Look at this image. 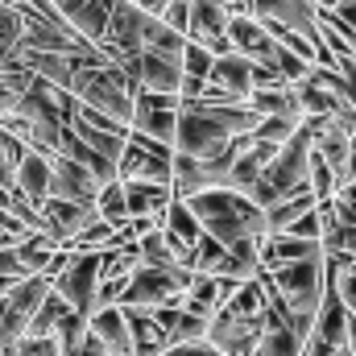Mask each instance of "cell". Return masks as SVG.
<instances>
[{"label":"cell","mask_w":356,"mask_h":356,"mask_svg":"<svg viewBox=\"0 0 356 356\" xmlns=\"http://www.w3.org/2000/svg\"><path fill=\"white\" fill-rule=\"evenodd\" d=\"M261 124V116L249 104H182L178 108V137H175V154L182 158H199V162H216L232 141L253 137Z\"/></svg>","instance_id":"cell-1"},{"label":"cell","mask_w":356,"mask_h":356,"mask_svg":"<svg viewBox=\"0 0 356 356\" xmlns=\"http://www.w3.org/2000/svg\"><path fill=\"white\" fill-rule=\"evenodd\" d=\"M266 277L269 298L282 307L286 315V327L307 344L311 332H315V319H319V307H323V286H327V253L323 257H311V261H294V266H282Z\"/></svg>","instance_id":"cell-2"},{"label":"cell","mask_w":356,"mask_h":356,"mask_svg":"<svg viewBox=\"0 0 356 356\" xmlns=\"http://www.w3.org/2000/svg\"><path fill=\"white\" fill-rule=\"evenodd\" d=\"M269 327V294H266V277L245 282L216 315L207 327V344L220 356H253V348L261 344Z\"/></svg>","instance_id":"cell-3"},{"label":"cell","mask_w":356,"mask_h":356,"mask_svg":"<svg viewBox=\"0 0 356 356\" xmlns=\"http://www.w3.org/2000/svg\"><path fill=\"white\" fill-rule=\"evenodd\" d=\"M203 228V236L220 241L224 249L241 245V241H266V211L249 199V195H236V191H207L199 199L186 203Z\"/></svg>","instance_id":"cell-4"},{"label":"cell","mask_w":356,"mask_h":356,"mask_svg":"<svg viewBox=\"0 0 356 356\" xmlns=\"http://www.w3.org/2000/svg\"><path fill=\"white\" fill-rule=\"evenodd\" d=\"M67 91L75 95V104H83L91 112H104V116H112L116 124L129 129L133 124V99H137L141 88L120 67L104 63V67H79Z\"/></svg>","instance_id":"cell-5"},{"label":"cell","mask_w":356,"mask_h":356,"mask_svg":"<svg viewBox=\"0 0 356 356\" xmlns=\"http://www.w3.org/2000/svg\"><path fill=\"white\" fill-rule=\"evenodd\" d=\"M307 170H311V129H307V120H302V129L277 149V158L269 162V170L261 175V182L253 186L249 199L266 211V207L290 199V195H302V191H311Z\"/></svg>","instance_id":"cell-6"},{"label":"cell","mask_w":356,"mask_h":356,"mask_svg":"<svg viewBox=\"0 0 356 356\" xmlns=\"http://www.w3.org/2000/svg\"><path fill=\"white\" fill-rule=\"evenodd\" d=\"M191 282H195L191 269H149V266H141L133 273V282L124 286V294H120L116 307H124V311H162V307H175V302L186 298Z\"/></svg>","instance_id":"cell-7"},{"label":"cell","mask_w":356,"mask_h":356,"mask_svg":"<svg viewBox=\"0 0 356 356\" xmlns=\"http://www.w3.org/2000/svg\"><path fill=\"white\" fill-rule=\"evenodd\" d=\"M99 266H104V253H71V266L63 269L54 282H50V290L75 311V315H83L91 319L95 315V290H99Z\"/></svg>","instance_id":"cell-8"},{"label":"cell","mask_w":356,"mask_h":356,"mask_svg":"<svg viewBox=\"0 0 356 356\" xmlns=\"http://www.w3.org/2000/svg\"><path fill=\"white\" fill-rule=\"evenodd\" d=\"M46 294H50L46 277H25L17 290H8L0 298V348H13V344L25 340V332H29L38 307L46 302Z\"/></svg>","instance_id":"cell-9"},{"label":"cell","mask_w":356,"mask_h":356,"mask_svg":"<svg viewBox=\"0 0 356 356\" xmlns=\"http://www.w3.org/2000/svg\"><path fill=\"white\" fill-rule=\"evenodd\" d=\"M178 95H154V91H137L133 99V124L129 133H141V137H154L162 145L175 149L178 137Z\"/></svg>","instance_id":"cell-10"},{"label":"cell","mask_w":356,"mask_h":356,"mask_svg":"<svg viewBox=\"0 0 356 356\" xmlns=\"http://www.w3.org/2000/svg\"><path fill=\"white\" fill-rule=\"evenodd\" d=\"M50 199H63V203H79V207H95L99 199V182L91 170L67 162V158H54L50 162Z\"/></svg>","instance_id":"cell-11"},{"label":"cell","mask_w":356,"mask_h":356,"mask_svg":"<svg viewBox=\"0 0 356 356\" xmlns=\"http://www.w3.org/2000/svg\"><path fill=\"white\" fill-rule=\"evenodd\" d=\"M175 178V158H158V154H145L137 145L124 141V154L116 162V182H149V186H170Z\"/></svg>","instance_id":"cell-12"},{"label":"cell","mask_w":356,"mask_h":356,"mask_svg":"<svg viewBox=\"0 0 356 356\" xmlns=\"http://www.w3.org/2000/svg\"><path fill=\"white\" fill-rule=\"evenodd\" d=\"M228 42L249 63H273V50H277V42L266 33V25L253 21V17H232L228 21Z\"/></svg>","instance_id":"cell-13"},{"label":"cell","mask_w":356,"mask_h":356,"mask_svg":"<svg viewBox=\"0 0 356 356\" xmlns=\"http://www.w3.org/2000/svg\"><path fill=\"white\" fill-rule=\"evenodd\" d=\"M124 186V203H129V220H166L175 195L170 186H149V182H120Z\"/></svg>","instance_id":"cell-14"},{"label":"cell","mask_w":356,"mask_h":356,"mask_svg":"<svg viewBox=\"0 0 356 356\" xmlns=\"http://www.w3.org/2000/svg\"><path fill=\"white\" fill-rule=\"evenodd\" d=\"M253 63L249 58H241V54H228V58H216V67H211V75H207V83L220 91H228L236 104H249V95H253Z\"/></svg>","instance_id":"cell-15"},{"label":"cell","mask_w":356,"mask_h":356,"mask_svg":"<svg viewBox=\"0 0 356 356\" xmlns=\"http://www.w3.org/2000/svg\"><path fill=\"white\" fill-rule=\"evenodd\" d=\"M88 332L108 348L112 356H133V340H129V323L120 307H99L88 319Z\"/></svg>","instance_id":"cell-16"},{"label":"cell","mask_w":356,"mask_h":356,"mask_svg":"<svg viewBox=\"0 0 356 356\" xmlns=\"http://www.w3.org/2000/svg\"><path fill=\"white\" fill-rule=\"evenodd\" d=\"M50 162L54 158H42V154H29L25 149V158H21V166H17V195L25 199V203H33V207H42L46 199H50Z\"/></svg>","instance_id":"cell-17"},{"label":"cell","mask_w":356,"mask_h":356,"mask_svg":"<svg viewBox=\"0 0 356 356\" xmlns=\"http://www.w3.org/2000/svg\"><path fill=\"white\" fill-rule=\"evenodd\" d=\"M137 88L154 91V95H178V88H182V63H175V58H158V54H141Z\"/></svg>","instance_id":"cell-18"},{"label":"cell","mask_w":356,"mask_h":356,"mask_svg":"<svg viewBox=\"0 0 356 356\" xmlns=\"http://www.w3.org/2000/svg\"><path fill=\"white\" fill-rule=\"evenodd\" d=\"M269 294V290H266ZM307 353V344L286 327V315H282V307L269 298V327L266 336H261V344L253 348V356H302Z\"/></svg>","instance_id":"cell-19"},{"label":"cell","mask_w":356,"mask_h":356,"mask_svg":"<svg viewBox=\"0 0 356 356\" xmlns=\"http://www.w3.org/2000/svg\"><path fill=\"white\" fill-rule=\"evenodd\" d=\"M120 311H124V307H120ZM124 323H129L133 356H162V353H170L166 332L158 327V319H154L149 311H124Z\"/></svg>","instance_id":"cell-20"},{"label":"cell","mask_w":356,"mask_h":356,"mask_svg":"<svg viewBox=\"0 0 356 356\" xmlns=\"http://www.w3.org/2000/svg\"><path fill=\"white\" fill-rule=\"evenodd\" d=\"M13 253H17V261H21V269L29 277H46V269H50L54 253H58V241L46 236V232H29L21 245H13Z\"/></svg>","instance_id":"cell-21"},{"label":"cell","mask_w":356,"mask_h":356,"mask_svg":"<svg viewBox=\"0 0 356 356\" xmlns=\"http://www.w3.org/2000/svg\"><path fill=\"white\" fill-rule=\"evenodd\" d=\"M315 203H319V199H315L311 191H302V195H290V199H282V203L266 207V232H269V236L290 232V228H294V220H302Z\"/></svg>","instance_id":"cell-22"},{"label":"cell","mask_w":356,"mask_h":356,"mask_svg":"<svg viewBox=\"0 0 356 356\" xmlns=\"http://www.w3.org/2000/svg\"><path fill=\"white\" fill-rule=\"evenodd\" d=\"M33 91V75L17 63V67H8V71H0V124L25 104V95Z\"/></svg>","instance_id":"cell-23"},{"label":"cell","mask_w":356,"mask_h":356,"mask_svg":"<svg viewBox=\"0 0 356 356\" xmlns=\"http://www.w3.org/2000/svg\"><path fill=\"white\" fill-rule=\"evenodd\" d=\"M67 315H71V307H67V302H63V298L50 290V294H46V302L38 307V315H33V323H29L25 340H54Z\"/></svg>","instance_id":"cell-24"},{"label":"cell","mask_w":356,"mask_h":356,"mask_svg":"<svg viewBox=\"0 0 356 356\" xmlns=\"http://www.w3.org/2000/svg\"><path fill=\"white\" fill-rule=\"evenodd\" d=\"M95 216L108 224V228H129V203H124V186L120 182H108L99 186V199H95Z\"/></svg>","instance_id":"cell-25"},{"label":"cell","mask_w":356,"mask_h":356,"mask_svg":"<svg viewBox=\"0 0 356 356\" xmlns=\"http://www.w3.org/2000/svg\"><path fill=\"white\" fill-rule=\"evenodd\" d=\"M207 327H211V319H207V315H199V311H186V307H182V315H178L175 332L166 336V344H170V348H182V344H203V340H207Z\"/></svg>","instance_id":"cell-26"},{"label":"cell","mask_w":356,"mask_h":356,"mask_svg":"<svg viewBox=\"0 0 356 356\" xmlns=\"http://www.w3.org/2000/svg\"><path fill=\"white\" fill-rule=\"evenodd\" d=\"M298 129H302V116H298V112H286V116H266L253 137H257V141H269V145H286Z\"/></svg>","instance_id":"cell-27"},{"label":"cell","mask_w":356,"mask_h":356,"mask_svg":"<svg viewBox=\"0 0 356 356\" xmlns=\"http://www.w3.org/2000/svg\"><path fill=\"white\" fill-rule=\"evenodd\" d=\"M137 253H141V266L149 269H178L175 253H170V245H166V232L158 228V232H149L145 241H137Z\"/></svg>","instance_id":"cell-28"},{"label":"cell","mask_w":356,"mask_h":356,"mask_svg":"<svg viewBox=\"0 0 356 356\" xmlns=\"http://www.w3.org/2000/svg\"><path fill=\"white\" fill-rule=\"evenodd\" d=\"M21 158H25V145L13 133L0 129V186L17 191V166H21Z\"/></svg>","instance_id":"cell-29"},{"label":"cell","mask_w":356,"mask_h":356,"mask_svg":"<svg viewBox=\"0 0 356 356\" xmlns=\"http://www.w3.org/2000/svg\"><path fill=\"white\" fill-rule=\"evenodd\" d=\"M21 38H25V17L17 8V0H8V4H0V46L17 50Z\"/></svg>","instance_id":"cell-30"},{"label":"cell","mask_w":356,"mask_h":356,"mask_svg":"<svg viewBox=\"0 0 356 356\" xmlns=\"http://www.w3.org/2000/svg\"><path fill=\"white\" fill-rule=\"evenodd\" d=\"M211 67H216V58H211L199 42H186V50H182V75H186V79H203V83H207Z\"/></svg>","instance_id":"cell-31"},{"label":"cell","mask_w":356,"mask_h":356,"mask_svg":"<svg viewBox=\"0 0 356 356\" xmlns=\"http://www.w3.org/2000/svg\"><path fill=\"white\" fill-rule=\"evenodd\" d=\"M162 25L175 29L178 38H186L191 33V0H170L166 13H162Z\"/></svg>","instance_id":"cell-32"},{"label":"cell","mask_w":356,"mask_h":356,"mask_svg":"<svg viewBox=\"0 0 356 356\" xmlns=\"http://www.w3.org/2000/svg\"><path fill=\"white\" fill-rule=\"evenodd\" d=\"M249 79H253V91H286L290 88L273 63H253V75H249Z\"/></svg>","instance_id":"cell-33"},{"label":"cell","mask_w":356,"mask_h":356,"mask_svg":"<svg viewBox=\"0 0 356 356\" xmlns=\"http://www.w3.org/2000/svg\"><path fill=\"white\" fill-rule=\"evenodd\" d=\"M323 253H340V257L356 261V228H336V232L323 241Z\"/></svg>","instance_id":"cell-34"},{"label":"cell","mask_w":356,"mask_h":356,"mask_svg":"<svg viewBox=\"0 0 356 356\" xmlns=\"http://www.w3.org/2000/svg\"><path fill=\"white\" fill-rule=\"evenodd\" d=\"M4 356H58V340H21L4 348Z\"/></svg>","instance_id":"cell-35"},{"label":"cell","mask_w":356,"mask_h":356,"mask_svg":"<svg viewBox=\"0 0 356 356\" xmlns=\"http://www.w3.org/2000/svg\"><path fill=\"white\" fill-rule=\"evenodd\" d=\"M29 273L21 269V261H17V253L13 249H0V282H25Z\"/></svg>","instance_id":"cell-36"},{"label":"cell","mask_w":356,"mask_h":356,"mask_svg":"<svg viewBox=\"0 0 356 356\" xmlns=\"http://www.w3.org/2000/svg\"><path fill=\"white\" fill-rule=\"evenodd\" d=\"M129 145H137V149H145V154H158V158H175L170 145H162V141H154V137H141V133H129Z\"/></svg>","instance_id":"cell-37"},{"label":"cell","mask_w":356,"mask_h":356,"mask_svg":"<svg viewBox=\"0 0 356 356\" xmlns=\"http://www.w3.org/2000/svg\"><path fill=\"white\" fill-rule=\"evenodd\" d=\"M124 4H141V0H124Z\"/></svg>","instance_id":"cell-38"}]
</instances>
